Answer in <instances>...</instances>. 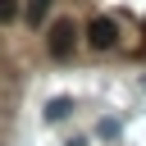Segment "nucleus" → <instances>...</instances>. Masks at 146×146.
Instances as JSON below:
<instances>
[{
    "label": "nucleus",
    "mask_w": 146,
    "mask_h": 146,
    "mask_svg": "<svg viewBox=\"0 0 146 146\" xmlns=\"http://www.w3.org/2000/svg\"><path fill=\"white\" fill-rule=\"evenodd\" d=\"M87 41H91V50H110V46L119 41V27H114V18H91V27H87Z\"/></svg>",
    "instance_id": "nucleus-1"
},
{
    "label": "nucleus",
    "mask_w": 146,
    "mask_h": 146,
    "mask_svg": "<svg viewBox=\"0 0 146 146\" xmlns=\"http://www.w3.org/2000/svg\"><path fill=\"white\" fill-rule=\"evenodd\" d=\"M46 41H50V55H68V50H73V41H78V27H73L68 18H59V23L50 27V36H46Z\"/></svg>",
    "instance_id": "nucleus-2"
},
{
    "label": "nucleus",
    "mask_w": 146,
    "mask_h": 146,
    "mask_svg": "<svg viewBox=\"0 0 146 146\" xmlns=\"http://www.w3.org/2000/svg\"><path fill=\"white\" fill-rule=\"evenodd\" d=\"M46 9H50V0H27V23L41 27V23H46Z\"/></svg>",
    "instance_id": "nucleus-3"
},
{
    "label": "nucleus",
    "mask_w": 146,
    "mask_h": 146,
    "mask_svg": "<svg viewBox=\"0 0 146 146\" xmlns=\"http://www.w3.org/2000/svg\"><path fill=\"white\" fill-rule=\"evenodd\" d=\"M68 110H73V105L59 96V100H50V110H46V114H50V123H55V119H68Z\"/></svg>",
    "instance_id": "nucleus-4"
},
{
    "label": "nucleus",
    "mask_w": 146,
    "mask_h": 146,
    "mask_svg": "<svg viewBox=\"0 0 146 146\" xmlns=\"http://www.w3.org/2000/svg\"><path fill=\"white\" fill-rule=\"evenodd\" d=\"M18 18V0H0V23H14Z\"/></svg>",
    "instance_id": "nucleus-5"
}]
</instances>
